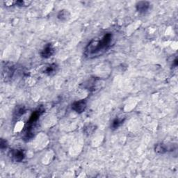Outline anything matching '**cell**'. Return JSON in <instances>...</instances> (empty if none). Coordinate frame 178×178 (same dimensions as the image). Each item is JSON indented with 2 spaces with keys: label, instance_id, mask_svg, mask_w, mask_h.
Masks as SVG:
<instances>
[{
  "label": "cell",
  "instance_id": "6da1fadb",
  "mask_svg": "<svg viewBox=\"0 0 178 178\" xmlns=\"http://www.w3.org/2000/svg\"><path fill=\"white\" fill-rule=\"evenodd\" d=\"M112 40L111 33H107L101 39H93L86 47L85 56L89 58H93L102 55L111 45Z\"/></svg>",
  "mask_w": 178,
  "mask_h": 178
},
{
  "label": "cell",
  "instance_id": "7a4b0ae2",
  "mask_svg": "<svg viewBox=\"0 0 178 178\" xmlns=\"http://www.w3.org/2000/svg\"><path fill=\"white\" fill-rule=\"evenodd\" d=\"M10 157L15 162H21L25 157L23 150L13 149L10 152Z\"/></svg>",
  "mask_w": 178,
  "mask_h": 178
},
{
  "label": "cell",
  "instance_id": "3957f363",
  "mask_svg": "<svg viewBox=\"0 0 178 178\" xmlns=\"http://www.w3.org/2000/svg\"><path fill=\"white\" fill-rule=\"evenodd\" d=\"M86 109V102L85 100H78L72 105V109L77 114H82Z\"/></svg>",
  "mask_w": 178,
  "mask_h": 178
},
{
  "label": "cell",
  "instance_id": "277c9868",
  "mask_svg": "<svg viewBox=\"0 0 178 178\" xmlns=\"http://www.w3.org/2000/svg\"><path fill=\"white\" fill-rule=\"evenodd\" d=\"M43 112H44V109H42V108H38L37 110H36L35 111H33L32 113V114L31 115L29 120L27 121V125H35V124L36 123V122L38 120V119L40 118V116H41V114Z\"/></svg>",
  "mask_w": 178,
  "mask_h": 178
},
{
  "label": "cell",
  "instance_id": "5b68a950",
  "mask_svg": "<svg viewBox=\"0 0 178 178\" xmlns=\"http://www.w3.org/2000/svg\"><path fill=\"white\" fill-rule=\"evenodd\" d=\"M54 53H55V49H54L52 45L48 43L42 49L40 55L42 58H49L53 55Z\"/></svg>",
  "mask_w": 178,
  "mask_h": 178
},
{
  "label": "cell",
  "instance_id": "8992f818",
  "mask_svg": "<svg viewBox=\"0 0 178 178\" xmlns=\"http://www.w3.org/2000/svg\"><path fill=\"white\" fill-rule=\"evenodd\" d=\"M150 6V2H146V1L139 2L136 5V11L141 13H145L149 10Z\"/></svg>",
  "mask_w": 178,
  "mask_h": 178
},
{
  "label": "cell",
  "instance_id": "52a82bcc",
  "mask_svg": "<svg viewBox=\"0 0 178 178\" xmlns=\"http://www.w3.org/2000/svg\"><path fill=\"white\" fill-rule=\"evenodd\" d=\"M57 18L62 22L67 21L70 18V13L67 10L63 9L58 13Z\"/></svg>",
  "mask_w": 178,
  "mask_h": 178
},
{
  "label": "cell",
  "instance_id": "ba28073f",
  "mask_svg": "<svg viewBox=\"0 0 178 178\" xmlns=\"http://www.w3.org/2000/svg\"><path fill=\"white\" fill-rule=\"evenodd\" d=\"M168 151V148L164 143H157L155 146V152L157 154L163 155Z\"/></svg>",
  "mask_w": 178,
  "mask_h": 178
},
{
  "label": "cell",
  "instance_id": "9c48e42d",
  "mask_svg": "<svg viewBox=\"0 0 178 178\" xmlns=\"http://www.w3.org/2000/svg\"><path fill=\"white\" fill-rule=\"evenodd\" d=\"M25 112H26V109L24 106H19V107H16V109H15L14 111V114H13V116H14V118H19Z\"/></svg>",
  "mask_w": 178,
  "mask_h": 178
},
{
  "label": "cell",
  "instance_id": "30bf717a",
  "mask_svg": "<svg viewBox=\"0 0 178 178\" xmlns=\"http://www.w3.org/2000/svg\"><path fill=\"white\" fill-rule=\"evenodd\" d=\"M56 69H57V66L55 64H50L46 67L45 70H44V73L47 74V75H51L55 73L56 71Z\"/></svg>",
  "mask_w": 178,
  "mask_h": 178
},
{
  "label": "cell",
  "instance_id": "8fae6325",
  "mask_svg": "<svg viewBox=\"0 0 178 178\" xmlns=\"http://www.w3.org/2000/svg\"><path fill=\"white\" fill-rule=\"evenodd\" d=\"M95 130H96V126L91 124V125H88L87 126H86L84 128V132L86 134L91 135L93 134L95 131Z\"/></svg>",
  "mask_w": 178,
  "mask_h": 178
},
{
  "label": "cell",
  "instance_id": "7c38bea8",
  "mask_svg": "<svg viewBox=\"0 0 178 178\" xmlns=\"http://www.w3.org/2000/svg\"><path fill=\"white\" fill-rule=\"evenodd\" d=\"M123 120H120V118H115L114 120H113L112 124H111V128L113 130H116L120 127L121 124L123 123Z\"/></svg>",
  "mask_w": 178,
  "mask_h": 178
},
{
  "label": "cell",
  "instance_id": "4fadbf2b",
  "mask_svg": "<svg viewBox=\"0 0 178 178\" xmlns=\"http://www.w3.org/2000/svg\"><path fill=\"white\" fill-rule=\"evenodd\" d=\"M31 4V1H24V0H19V1L15 2V5L17 6H21V7H26L29 6Z\"/></svg>",
  "mask_w": 178,
  "mask_h": 178
},
{
  "label": "cell",
  "instance_id": "5bb4252c",
  "mask_svg": "<svg viewBox=\"0 0 178 178\" xmlns=\"http://www.w3.org/2000/svg\"><path fill=\"white\" fill-rule=\"evenodd\" d=\"M0 148H1L2 150H6L8 148V143L7 141L4 140L3 139H1V142H0Z\"/></svg>",
  "mask_w": 178,
  "mask_h": 178
},
{
  "label": "cell",
  "instance_id": "9a60e30c",
  "mask_svg": "<svg viewBox=\"0 0 178 178\" xmlns=\"http://www.w3.org/2000/svg\"><path fill=\"white\" fill-rule=\"evenodd\" d=\"M6 6H11L13 5V4H15V2H11V1H8V2H4Z\"/></svg>",
  "mask_w": 178,
  "mask_h": 178
},
{
  "label": "cell",
  "instance_id": "2e32d148",
  "mask_svg": "<svg viewBox=\"0 0 178 178\" xmlns=\"http://www.w3.org/2000/svg\"><path fill=\"white\" fill-rule=\"evenodd\" d=\"M177 65H178V61H177V58H175L174 61H173V67H177Z\"/></svg>",
  "mask_w": 178,
  "mask_h": 178
}]
</instances>
